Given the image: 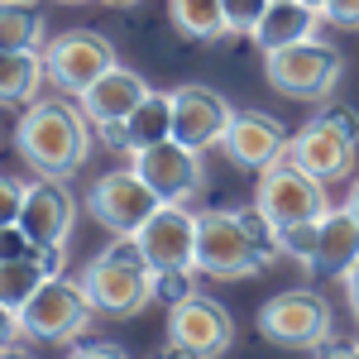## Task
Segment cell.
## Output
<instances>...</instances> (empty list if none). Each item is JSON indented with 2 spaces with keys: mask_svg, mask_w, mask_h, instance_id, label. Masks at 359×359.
I'll list each match as a JSON object with an SVG mask.
<instances>
[{
  "mask_svg": "<svg viewBox=\"0 0 359 359\" xmlns=\"http://www.w3.org/2000/svg\"><path fill=\"white\" fill-rule=\"evenodd\" d=\"M15 144L25 154L29 168H39L43 177H72L91 154V120L72 101H34L29 115H20Z\"/></svg>",
  "mask_w": 359,
  "mask_h": 359,
  "instance_id": "1",
  "label": "cell"
},
{
  "mask_svg": "<svg viewBox=\"0 0 359 359\" xmlns=\"http://www.w3.org/2000/svg\"><path fill=\"white\" fill-rule=\"evenodd\" d=\"M82 287L101 316H135L154 302V264L135 235H115L82 273Z\"/></svg>",
  "mask_w": 359,
  "mask_h": 359,
  "instance_id": "2",
  "label": "cell"
},
{
  "mask_svg": "<svg viewBox=\"0 0 359 359\" xmlns=\"http://www.w3.org/2000/svg\"><path fill=\"white\" fill-rule=\"evenodd\" d=\"M254 206H259L278 230L302 225V221H321V216L331 211L326 182L311 177L302 163H292L287 154H283L269 172H259V196H254Z\"/></svg>",
  "mask_w": 359,
  "mask_h": 359,
  "instance_id": "3",
  "label": "cell"
},
{
  "mask_svg": "<svg viewBox=\"0 0 359 359\" xmlns=\"http://www.w3.org/2000/svg\"><path fill=\"white\" fill-rule=\"evenodd\" d=\"M254 326L264 340H273L283 350H321L331 340V306L311 287H292V292H278L259 306Z\"/></svg>",
  "mask_w": 359,
  "mask_h": 359,
  "instance_id": "4",
  "label": "cell"
},
{
  "mask_svg": "<svg viewBox=\"0 0 359 359\" xmlns=\"http://www.w3.org/2000/svg\"><path fill=\"white\" fill-rule=\"evenodd\" d=\"M264 77L287 101H321L340 82V53L321 39H306V43H292V48L264 53Z\"/></svg>",
  "mask_w": 359,
  "mask_h": 359,
  "instance_id": "5",
  "label": "cell"
},
{
  "mask_svg": "<svg viewBox=\"0 0 359 359\" xmlns=\"http://www.w3.org/2000/svg\"><path fill=\"white\" fill-rule=\"evenodd\" d=\"M269 259L249 240L235 211H196V273L211 278H249L264 273Z\"/></svg>",
  "mask_w": 359,
  "mask_h": 359,
  "instance_id": "6",
  "label": "cell"
},
{
  "mask_svg": "<svg viewBox=\"0 0 359 359\" xmlns=\"http://www.w3.org/2000/svg\"><path fill=\"white\" fill-rule=\"evenodd\" d=\"M91 316H96V306L86 297L82 283H72V278L53 273L34 297L25 302L20 311V326L25 335L34 340H48V345H67V340H77V335L91 326Z\"/></svg>",
  "mask_w": 359,
  "mask_h": 359,
  "instance_id": "7",
  "label": "cell"
},
{
  "mask_svg": "<svg viewBox=\"0 0 359 359\" xmlns=\"http://www.w3.org/2000/svg\"><path fill=\"white\" fill-rule=\"evenodd\" d=\"M287 158L321 182H340L355 172V125L345 115H321L287 139Z\"/></svg>",
  "mask_w": 359,
  "mask_h": 359,
  "instance_id": "8",
  "label": "cell"
},
{
  "mask_svg": "<svg viewBox=\"0 0 359 359\" xmlns=\"http://www.w3.org/2000/svg\"><path fill=\"white\" fill-rule=\"evenodd\" d=\"M43 62H48V82L62 86V91H72V96H82L96 77H106L111 67H120V62H115L111 39L96 34V29L57 34L53 43L43 48Z\"/></svg>",
  "mask_w": 359,
  "mask_h": 359,
  "instance_id": "9",
  "label": "cell"
},
{
  "mask_svg": "<svg viewBox=\"0 0 359 359\" xmlns=\"http://www.w3.org/2000/svg\"><path fill=\"white\" fill-rule=\"evenodd\" d=\"M86 206H91V216L106 225V230H115V235H139L163 201H158V192L139 177L135 168H120V172H106L91 187V201Z\"/></svg>",
  "mask_w": 359,
  "mask_h": 359,
  "instance_id": "10",
  "label": "cell"
},
{
  "mask_svg": "<svg viewBox=\"0 0 359 359\" xmlns=\"http://www.w3.org/2000/svg\"><path fill=\"white\" fill-rule=\"evenodd\" d=\"M235 115L240 111H230V101L211 86H177L172 91V139L196 149V154L221 149Z\"/></svg>",
  "mask_w": 359,
  "mask_h": 359,
  "instance_id": "11",
  "label": "cell"
},
{
  "mask_svg": "<svg viewBox=\"0 0 359 359\" xmlns=\"http://www.w3.org/2000/svg\"><path fill=\"white\" fill-rule=\"evenodd\" d=\"M230 340H235V321H230V311H225L216 297H206V292H192L182 306L168 311V345L192 350L196 359L225 355Z\"/></svg>",
  "mask_w": 359,
  "mask_h": 359,
  "instance_id": "12",
  "label": "cell"
},
{
  "mask_svg": "<svg viewBox=\"0 0 359 359\" xmlns=\"http://www.w3.org/2000/svg\"><path fill=\"white\" fill-rule=\"evenodd\" d=\"M135 172L158 192L163 206H187V201L201 192V182H206L201 154L187 149V144H177V139H163V144L135 154Z\"/></svg>",
  "mask_w": 359,
  "mask_h": 359,
  "instance_id": "13",
  "label": "cell"
},
{
  "mask_svg": "<svg viewBox=\"0 0 359 359\" xmlns=\"http://www.w3.org/2000/svg\"><path fill=\"white\" fill-rule=\"evenodd\" d=\"M135 240L144 245L154 273H163V269H196V211H187V206H158Z\"/></svg>",
  "mask_w": 359,
  "mask_h": 359,
  "instance_id": "14",
  "label": "cell"
},
{
  "mask_svg": "<svg viewBox=\"0 0 359 359\" xmlns=\"http://www.w3.org/2000/svg\"><path fill=\"white\" fill-rule=\"evenodd\" d=\"M72 221H77V206H72V196L62 192L57 177L29 182V201H25V216H20V230L34 240L39 254H62L67 235H72Z\"/></svg>",
  "mask_w": 359,
  "mask_h": 359,
  "instance_id": "15",
  "label": "cell"
},
{
  "mask_svg": "<svg viewBox=\"0 0 359 359\" xmlns=\"http://www.w3.org/2000/svg\"><path fill=\"white\" fill-rule=\"evenodd\" d=\"M221 149L230 154L235 168H245V172H269V168L287 154V130L264 111H240Z\"/></svg>",
  "mask_w": 359,
  "mask_h": 359,
  "instance_id": "16",
  "label": "cell"
},
{
  "mask_svg": "<svg viewBox=\"0 0 359 359\" xmlns=\"http://www.w3.org/2000/svg\"><path fill=\"white\" fill-rule=\"evenodd\" d=\"M144 96H149V82H144L139 72H130V67H111L106 77H96V82L86 86L77 101H82L86 120L96 125V135H101V130H120V125L144 106Z\"/></svg>",
  "mask_w": 359,
  "mask_h": 359,
  "instance_id": "17",
  "label": "cell"
},
{
  "mask_svg": "<svg viewBox=\"0 0 359 359\" xmlns=\"http://www.w3.org/2000/svg\"><path fill=\"white\" fill-rule=\"evenodd\" d=\"M163 139H172V96L168 91H149L144 106L120 130H101V144L125 149V154H144V149H154Z\"/></svg>",
  "mask_w": 359,
  "mask_h": 359,
  "instance_id": "18",
  "label": "cell"
},
{
  "mask_svg": "<svg viewBox=\"0 0 359 359\" xmlns=\"http://www.w3.org/2000/svg\"><path fill=\"white\" fill-rule=\"evenodd\" d=\"M321 25H326V15L302 5V0H273L269 15H264V25H259V34H254V43H259V53H278V48H292V43L316 39Z\"/></svg>",
  "mask_w": 359,
  "mask_h": 359,
  "instance_id": "19",
  "label": "cell"
},
{
  "mask_svg": "<svg viewBox=\"0 0 359 359\" xmlns=\"http://www.w3.org/2000/svg\"><path fill=\"white\" fill-rule=\"evenodd\" d=\"M359 264V221L340 206V211H326L321 216V245H316V259L311 269L326 278H345Z\"/></svg>",
  "mask_w": 359,
  "mask_h": 359,
  "instance_id": "20",
  "label": "cell"
},
{
  "mask_svg": "<svg viewBox=\"0 0 359 359\" xmlns=\"http://www.w3.org/2000/svg\"><path fill=\"white\" fill-rule=\"evenodd\" d=\"M62 269V254H29V259H5L0 264V306L25 311V302Z\"/></svg>",
  "mask_w": 359,
  "mask_h": 359,
  "instance_id": "21",
  "label": "cell"
},
{
  "mask_svg": "<svg viewBox=\"0 0 359 359\" xmlns=\"http://www.w3.org/2000/svg\"><path fill=\"white\" fill-rule=\"evenodd\" d=\"M39 82H48L43 48H5L0 53V96H5V106H34Z\"/></svg>",
  "mask_w": 359,
  "mask_h": 359,
  "instance_id": "22",
  "label": "cell"
},
{
  "mask_svg": "<svg viewBox=\"0 0 359 359\" xmlns=\"http://www.w3.org/2000/svg\"><path fill=\"white\" fill-rule=\"evenodd\" d=\"M168 15H172V29L187 34V39H221V34H230L221 0H168Z\"/></svg>",
  "mask_w": 359,
  "mask_h": 359,
  "instance_id": "23",
  "label": "cell"
},
{
  "mask_svg": "<svg viewBox=\"0 0 359 359\" xmlns=\"http://www.w3.org/2000/svg\"><path fill=\"white\" fill-rule=\"evenodd\" d=\"M39 39H43L39 10H29L25 0H5V10H0V43L5 48H39Z\"/></svg>",
  "mask_w": 359,
  "mask_h": 359,
  "instance_id": "24",
  "label": "cell"
},
{
  "mask_svg": "<svg viewBox=\"0 0 359 359\" xmlns=\"http://www.w3.org/2000/svg\"><path fill=\"white\" fill-rule=\"evenodd\" d=\"M235 216H240V225H245V230H249V240L259 245V254H264V259L273 264L278 254H283V235H278V225L269 221V216H264L259 206H240Z\"/></svg>",
  "mask_w": 359,
  "mask_h": 359,
  "instance_id": "25",
  "label": "cell"
},
{
  "mask_svg": "<svg viewBox=\"0 0 359 359\" xmlns=\"http://www.w3.org/2000/svg\"><path fill=\"white\" fill-rule=\"evenodd\" d=\"M221 5H225V29H230V34H245V39H254L273 0H221Z\"/></svg>",
  "mask_w": 359,
  "mask_h": 359,
  "instance_id": "26",
  "label": "cell"
},
{
  "mask_svg": "<svg viewBox=\"0 0 359 359\" xmlns=\"http://www.w3.org/2000/svg\"><path fill=\"white\" fill-rule=\"evenodd\" d=\"M278 235H283V254L311 269V259H316V245H321V221L287 225V230H278Z\"/></svg>",
  "mask_w": 359,
  "mask_h": 359,
  "instance_id": "27",
  "label": "cell"
},
{
  "mask_svg": "<svg viewBox=\"0 0 359 359\" xmlns=\"http://www.w3.org/2000/svg\"><path fill=\"white\" fill-rule=\"evenodd\" d=\"M192 273H196V269H163V273H154V297L168 302V306H182L196 292Z\"/></svg>",
  "mask_w": 359,
  "mask_h": 359,
  "instance_id": "28",
  "label": "cell"
},
{
  "mask_svg": "<svg viewBox=\"0 0 359 359\" xmlns=\"http://www.w3.org/2000/svg\"><path fill=\"white\" fill-rule=\"evenodd\" d=\"M25 201H29V187L15 182V177H5V182H0V225H20Z\"/></svg>",
  "mask_w": 359,
  "mask_h": 359,
  "instance_id": "29",
  "label": "cell"
},
{
  "mask_svg": "<svg viewBox=\"0 0 359 359\" xmlns=\"http://www.w3.org/2000/svg\"><path fill=\"white\" fill-rule=\"evenodd\" d=\"M326 25L359 29V0H326Z\"/></svg>",
  "mask_w": 359,
  "mask_h": 359,
  "instance_id": "30",
  "label": "cell"
},
{
  "mask_svg": "<svg viewBox=\"0 0 359 359\" xmlns=\"http://www.w3.org/2000/svg\"><path fill=\"white\" fill-rule=\"evenodd\" d=\"M67 359H125L115 345H77V350H67Z\"/></svg>",
  "mask_w": 359,
  "mask_h": 359,
  "instance_id": "31",
  "label": "cell"
},
{
  "mask_svg": "<svg viewBox=\"0 0 359 359\" xmlns=\"http://www.w3.org/2000/svg\"><path fill=\"white\" fill-rule=\"evenodd\" d=\"M345 297H350V311H355V321H359V264L345 273Z\"/></svg>",
  "mask_w": 359,
  "mask_h": 359,
  "instance_id": "32",
  "label": "cell"
},
{
  "mask_svg": "<svg viewBox=\"0 0 359 359\" xmlns=\"http://www.w3.org/2000/svg\"><path fill=\"white\" fill-rule=\"evenodd\" d=\"M345 211L359 221V177H355V187H350V201H345Z\"/></svg>",
  "mask_w": 359,
  "mask_h": 359,
  "instance_id": "33",
  "label": "cell"
},
{
  "mask_svg": "<svg viewBox=\"0 0 359 359\" xmlns=\"http://www.w3.org/2000/svg\"><path fill=\"white\" fill-rule=\"evenodd\" d=\"M0 359H34V355H29V350H20V345H5V350H0Z\"/></svg>",
  "mask_w": 359,
  "mask_h": 359,
  "instance_id": "34",
  "label": "cell"
},
{
  "mask_svg": "<svg viewBox=\"0 0 359 359\" xmlns=\"http://www.w3.org/2000/svg\"><path fill=\"white\" fill-rule=\"evenodd\" d=\"M331 359H359V345H345V350H331Z\"/></svg>",
  "mask_w": 359,
  "mask_h": 359,
  "instance_id": "35",
  "label": "cell"
},
{
  "mask_svg": "<svg viewBox=\"0 0 359 359\" xmlns=\"http://www.w3.org/2000/svg\"><path fill=\"white\" fill-rule=\"evenodd\" d=\"M302 5H311V10H321V15H326V0H302Z\"/></svg>",
  "mask_w": 359,
  "mask_h": 359,
  "instance_id": "36",
  "label": "cell"
},
{
  "mask_svg": "<svg viewBox=\"0 0 359 359\" xmlns=\"http://www.w3.org/2000/svg\"><path fill=\"white\" fill-rule=\"evenodd\" d=\"M101 5H135V0H101Z\"/></svg>",
  "mask_w": 359,
  "mask_h": 359,
  "instance_id": "37",
  "label": "cell"
},
{
  "mask_svg": "<svg viewBox=\"0 0 359 359\" xmlns=\"http://www.w3.org/2000/svg\"><path fill=\"white\" fill-rule=\"evenodd\" d=\"M67 5H77V0H67Z\"/></svg>",
  "mask_w": 359,
  "mask_h": 359,
  "instance_id": "38",
  "label": "cell"
}]
</instances>
